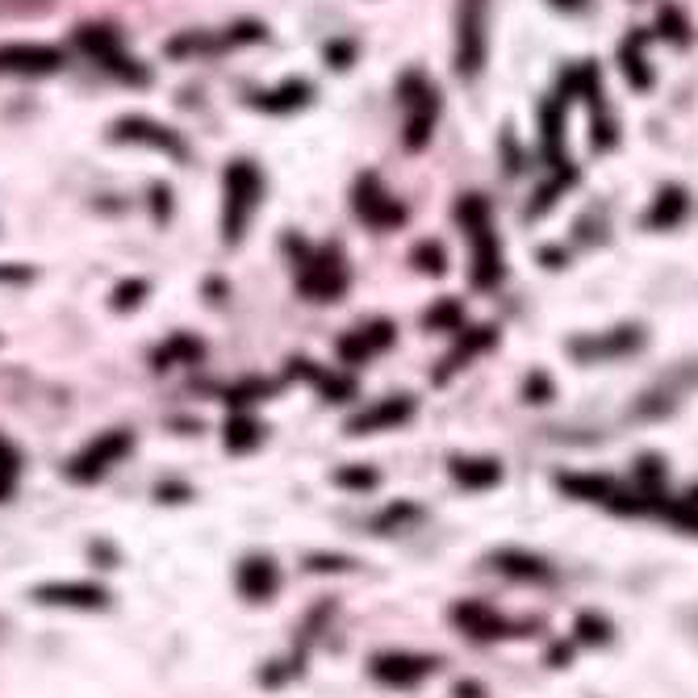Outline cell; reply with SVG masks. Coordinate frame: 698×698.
<instances>
[{"instance_id": "cell-1", "label": "cell", "mask_w": 698, "mask_h": 698, "mask_svg": "<svg viewBox=\"0 0 698 698\" xmlns=\"http://www.w3.org/2000/svg\"><path fill=\"white\" fill-rule=\"evenodd\" d=\"M264 184H260V172L247 159L226 168V209H222V230L230 243H239L247 235V222L255 214V201H260Z\"/></svg>"}, {"instance_id": "cell-2", "label": "cell", "mask_w": 698, "mask_h": 698, "mask_svg": "<svg viewBox=\"0 0 698 698\" xmlns=\"http://www.w3.org/2000/svg\"><path fill=\"white\" fill-rule=\"evenodd\" d=\"M130 448H134V435H130V431H105V435H97V439H88V444H84L72 460H67V477L80 481V485L101 481V477L113 469V464L130 456Z\"/></svg>"}, {"instance_id": "cell-3", "label": "cell", "mask_w": 698, "mask_h": 698, "mask_svg": "<svg viewBox=\"0 0 698 698\" xmlns=\"http://www.w3.org/2000/svg\"><path fill=\"white\" fill-rule=\"evenodd\" d=\"M485 30H490V0H460V26H456V72L460 76L481 72Z\"/></svg>"}, {"instance_id": "cell-4", "label": "cell", "mask_w": 698, "mask_h": 698, "mask_svg": "<svg viewBox=\"0 0 698 698\" xmlns=\"http://www.w3.org/2000/svg\"><path fill=\"white\" fill-rule=\"evenodd\" d=\"M460 222L469 230L473 239V264H477V285H494L502 276V260H498V247L490 239V218H485V205L477 197H469L460 205Z\"/></svg>"}, {"instance_id": "cell-5", "label": "cell", "mask_w": 698, "mask_h": 698, "mask_svg": "<svg viewBox=\"0 0 698 698\" xmlns=\"http://www.w3.org/2000/svg\"><path fill=\"white\" fill-rule=\"evenodd\" d=\"M34 602L63 611H105L109 590L97 581H42V586H34Z\"/></svg>"}, {"instance_id": "cell-6", "label": "cell", "mask_w": 698, "mask_h": 698, "mask_svg": "<svg viewBox=\"0 0 698 698\" xmlns=\"http://www.w3.org/2000/svg\"><path fill=\"white\" fill-rule=\"evenodd\" d=\"M113 138L118 143H138V147H151V151H164L172 159H189V147H184V138L168 126H159L151 118H122L113 126Z\"/></svg>"}, {"instance_id": "cell-7", "label": "cell", "mask_w": 698, "mask_h": 698, "mask_svg": "<svg viewBox=\"0 0 698 698\" xmlns=\"http://www.w3.org/2000/svg\"><path fill=\"white\" fill-rule=\"evenodd\" d=\"M80 42L92 51V59H101V63L109 67L113 76L134 80V84H143V80H147L143 67H138V63L122 51V46H118V34H113V30H92V26H88V30H80Z\"/></svg>"}, {"instance_id": "cell-8", "label": "cell", "mask_w": 698, "mask_h": 698, "mask_svg": "<svg viewBox=\"0 0 698 698\" xmlns=\"http://www.w3.org/2000/svg\"><path fill=\"white\" fill-rule=\"evenodd\" d=\"M439 657H418V653H377L372 657V678H381L389 686H414L427 673H435Z\"/></svg>"}, {"instance_id": "cell-9", "label": "cell", "mask_w": 698, "mask_h": 698, "mask_svg": "<svg viewBox=\"0 0 698 698\" xmlns=\"http://www.w3.org/2000/svg\"><path fill=\"white\" fill-rule=\"evenodd\" d=\"M63 67V55L55 46H0V72L17 76H51Z\"/></svg>"}, {"instance_id": "cell-10", "label": "cell", "mask_w": 698, "mask_h": 698, "mask_svg": "<svg viewBox=\"0 0 698 698\" xmlns=\"http://www.w3.org/2000/svg\"><path fill=\"white\" fill-rule=\"evenodd\" d=\"M235 586L247 602H268L276 590H281V569H276L272 556H247L235 573Z\"/></svg>"}, {"instance_id": "cell-11", "label": "cell", "mask_w": 698, "mask_h": 698, "mask_svg": "<svg viewBox=\"0 0 698 698\" xmlns=\"http://www.w3.org/2000/svg\"><path fill=\"white\" fill-rule=\"evenodd\" d=\"M297 285H301V293H306V297L327 301V297L343 293V268H339V260L331 251H322V255H314V260L301 264V281Z\"/></svg>"}, {"instance_id": "cell-12", "label": "cell", "mask_w": 698, "mask_h": 698, "mask_svg": "<svg viewBox=\"0 0 698 698\" xmlns=\"http://www.w3.org/2000/svg\"><path fill=\"white\" fill-rule=\"evenodd\" d=\"M406 414H410V398H385V402H377L372 410L356 414L352 423H347V431H352V435H368V431H381V427L402 423Z\"/></svg>"}, {"instance_id": "cell-13", "label": "cell", "mask_w": 698, "mask_h": 698, "mask_svg": "<svg viewBox=\"0 0 698 698\" xmlns=\"http://www.w3.org/2000/svg\"><path fill=\"white\" fill-rule=\"evenodd\" d=\"M356 214H360L364 222H372V226H393V222H402V209L377 189V180H364V184H360Z\"/></svg>"}, {"instance_id": "cell-14", "label": "cell", "mask_w": 698, "mask_h": 698, "mask_svg": "<svg viewBox=\"0 0 698 698\" xmlns=\"http://www.w3.org/2000/svg\"><path fill=\"white\" fill-rule=\"evenodd\" d=\"M452 619H456L460 627H469V632H473L477 640H494V636L506 632V623H502L490 607H481V602H464V607L452 611Z\"/></svg>"}, {"instance_id": "cell-15", "label": "cell", "mask_w": 698, "mask_h": 698, "mask_svg": "<svg viewBox=\"0 0 698 698\" xmlns=\"http://www.w3.org/2000/svg\"><path fill=\"white\" fill-rule=\"evenodd\" d=\"M452 477L460 481V485H469V490H490V485H498L502 481V464L498 460H452Z\"/></svg>"}, {"instance_id": "cell-16", "label": "cell", "mask_w": 698, "mask_h": 698, "mask_svg": "<svg viewBox=\"0 0 698 698\" xmlns=\"http://www.w3.org/2000/svg\"><path fill=\"white\" fill-rule=\"evenodd\" d=\"M494 565L510 577H523V581H548L552 577V569L540 561V556H527V552H515V548L494 552Z\"/></svg>"}, {"instance_id": "cell-17", "label": "cell", "mask_w": 698, "mask_h": 698, "mask_svg": "<svg viewBox=\"0 0 698 698\" xmlns=\"http://www.w3.org/2000/svg\"><path fill=\"white\" fill-rule=\"evenodd\" d=\"M260 435H264V427L255 423V418L235 414V418L226 423V448H230V452H251L255 444H260Z\"/></svg>"}, {"instance_id": "cell-18", "label": "cell", "mask_w": 698, "mask_h": 698, "mask_svg": "<svg viewBox=\"0 0 698 698\" xmlns=\"http://www.w3.org/2000/svg\"><path fill=\"white\" fill-rule=\"evenodd\" d=\"M197 356H201V343H197V339L172 335L168 347H159V352H155V368L164 372V368H172V364H180V360H197Z\"/></svg>"}, {"instance_id": "cell-19", "label": "cell", "mask_w": 698, "mask_h": 698, "mask_svg": "<svg viewBox=\"0 0 698 698\" xmlns=\"http://www.w3.org/2000/svg\"><path fill=\"white\" fill-rule=\"evenodd\" d=\"M17 477H21V456H17V448L9 444V439L0 435V502L13 498Z\"/></svg>"}, {"instance_id": "cell-20", "label": "cell", "mask_w": 698, "mask_h": 698, "mask_svg": "<svg viewBox=\"0 0 698 698\" xmlns=\"http://www.w3.org/2000/svg\"><path fill=\"white\" fill-rule=\"evenodd\" d=\"M306 84H285L281 92H268V97H260V105L268 109H289V105H301V97H306Z\"/></svg>"}, {"instance_id": "cell-21", "label": "cell", "mask_w": 698, "mask_h": 698, "mask_svg": "<svg viewBox=\"0 0 698 698\" xmlns=\"http://www.w3.org/2000/svg\"><path fill=\"white\" fill-rule=\"evenodd\" d=\"M577 636L586 640V644H602V640H611V627L602 623V619H594V615H581L577 619Z\"/></svg>"}, {"instance_id": "cell-22", "label": "cell", "mask_w": 698, "mask_h": 698, "mask_svg": "<svg viewBox=\"0 0 698 698\" xmlns=\"http://www.w3.org/2000/svg\"><path fill=\"white\" fill-rule=\"evenodd\" d=\"M665 515H669L673 523H682V527L698 531V494H694L690 502H678V506H665Z\"/></svg>"}, {"instance_id": "cell-23", "label": "cell", "mask_w": 698, "mask_h": 698, "mask_svg": "<svg viewBox=\"0 0 698 698\" xmlns=\"http://www.w3.org/2000/svg\"><path fill=\"white\" fill-rule=\"evenodd\" d=\"M147 293V281H126V285H118V293H113V306L118 310H130V306H138V297Z\"/></svg>"}, {"instance_id": "cell-24", "label": "cell", "mask_w": 698, "mask_h": 698, "mask_svg": "<svg viewBox=\"0 0 698 698\" xmlns=\"http://www.w3.org/2000/svg\"><path fill=\"white\" fill-rule=\"evenodd\" d=\"M310 569L314 573H343V569H356L352 556H310Z\"/></svg>"}, {"instance_id": "cell-25", "label": "cell", "mask_w": 698, "mask_h": 698, "mask_svg": "<svg viewBox=\"0 0 698 698\" xmlns=\"http://www.w3.org/2000/svg\"><path fill=\"white\" fill-rule=\"evenodd\" d=\"M678 214H682V197L678 193H669V197L661 193V205L653 209V222H673Z\"/></svg>"}, {"instance_id": "cell-26", "label": "cell", "mask_w": 698, "mask_h": 698, "mask_svg": "<svg viewBox=\"0 0 698 698\" xmlns=\"http://www.w3.org/2000/svg\"><path fill=\"white\" fill-rule=\"evenodd\" d=\"M335 481L347 485V490H372V485H377V473H352V469H347V473H339Z\"/></svg>"}, {"instance_id": "cell-27", "label": "cell", "mask_w": 698, "mask_h": 698, "mask_svg": "<svg viewBox=\"0 0 698 698\" xmlns=\"http://www.w3.org/2000/svg\"><path fill=\"white\" fill-rule=\"evenodd\" d=\"M30 268H21V264H0V285H26L30 281Z\"/></svg>"}]
</instances>
